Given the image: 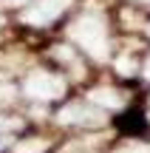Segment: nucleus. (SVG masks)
I'll return each mask as SVG.
<instances>
[{"mask_svg": "<svg viewBox=\"0 0 150 153\" xmlns=\"http://www.w3.org/2000/svg\"><path fill=\"white\" fill-rule=\"evenodd\" d=\"M11 97H14V88H11V85H3V88H0V102H9Z\"/></svg>", "mask_w": 150, "mask_h": 153, "instance_id": "obj_8", "label": "nucleus"}, {"mask_svg": "<svg viewBox=\"0 0 150 153\" xmlns=\"http://www.w3.org/2000/svg\"><path fill=\"white\" fill-rule=\"evenodd\" d=\"M57 119L62 125H102L105 116L99 111H94V108H85V105H65Z\"/></svg>", "mask_w": 150, "mask_h": 153, "instance_id": "obj_3", "label": "nucleus"}, {"mask_svg": "<svg viewBox=\"0 0 150 153\" xmlns=\"http://www.w3.org/2000/svg\"><path fill=\"white\" fill-rule=\"evenodd\" d=\"M122 153H150L147 148H128V150H122Z\"/></svg>", "mask_w": 150, "mask_h": 153, "instance_id": "obj_9", "label": "nucleus"}, {"mask_svg": "<svg viewBox=\"0 0 150 153\" xmlns=\"http://www.w3.org/2000/svg\"><path fill=\"white\" fill-rule=\"evenodd\" d=\"M71 37L77 40L85 51H91L96 60H102V57L108 54L105 26H102L99 17H82V20H77V23L71 26Z\"/></svg>", "mask_w": 150, "mask_h": 153, "instance_id": "obj_1", "label": "nucleus"}, {"mask_svg": "<svg viewBox=\"0 0 150 153\" xmlns=\"http://www.w3.org/2000/svg\"><path fill=\"white\" fill-rule=\"evenodd\" d=\"M26 91L31 94V97H37V99H54V97H60V94L65 91V82H62L60 76H54V74L37 71V74H31L26 79Z\"/></svg>", "mask_w": 150, "mask_h": 153, "instance_id": "obj_2", "label": "nucleus"}, {"mask_svg": "<svg viewBox=\"0 0 150 153\" xmlns=\"http://www.w3.org/2000/svg\"><path fill=\"white\" fill-rule=\"evenodd\" d=\"M0 150H3V139H0Z\"/></svg>", "mask_w": 150, "mask_h": 153, "instance_id": "obj_12", "label": "nucleus"}, {"mask_svg": "<svg viewBox=\"0 0 150 153\" xmlns=\"http://www.w3.org/2000/svg\"><path fill=\"white\" fill-rule=\"evenodd\" d=\"M147 79H150V62H147Z\"/></svg>", "mask_w": 150, "mask_h": 153, "instance_id": "obj_11", "label": "nucleus"}, {"mask_svg": "<svg viewBox=\"0 0 150 153\" xmlns=\"http://www.w3.org/2000/svg\"><path fill=\"white\" fill-rule=\"evenodd\" d=\"M45 148H48V145H45L43 139H26V142H20L14 150L17 153H43Z\"/></svg>", "mask_w": 150, "mask_h": 153, "instance_id": "obj_6", "label": "nucleus"}, {"mask_svg": "<svg viewBox=\"0 0 150 153\" xmlns=\"http://www.w3.org/2000/svg\"><path fill=\"white\" fill-rule=\"evenodd\" d=\"M116 68H119V74H130V71H133V60L122 57V60H116Z\"/></svg>", "mask_w": 150, "mask_h": 153, "instance_id": "obj_7", "label": "nucleus"}, {"mask_svg": "<svg viewBox=\"0 0 150 153\" xmlns=\"http://www.w3.org/2000/svg\"><path fill=\"white\" fill-rule=\"evenodd\" d=\"M9 3H26V0H9Z\"/></svg>", "mask_w": 150, "mask_h": 153, "instance_id": "obj_10", "label": "nucleus"}, {"mask_svg": "<svg viewBox=\"0 0 150 153\" xmlns=\"http://www.w3.org/2000/svg\"><path fill=\"white\" fill-rule=\"evenodd\" d=\"M91 102L94 105H99V108H108V111H119L122 108V97H119L116 91H111V88H96V91H91Z\"/></svg>", "mask_w": 150, "mask_h": 153, "instance_id": "obj_5", "label": "nucleus"}, {"mask_svg": "<svg viewBox=\"0 0 150 153\" xmlns=\"http://www.w3.org/2000/svg\"><path fill=\"white\" fill-rule=\"evenodd\" d=\"M68 3H71V0H40L34 9H28L26 14H23V20L34 23V26H45V23H51Z\"/></svg>", "mask_w": 150, "mask_h": 153, "instance_id": "obj_4", "label": "nucleus"}]
</instances>
